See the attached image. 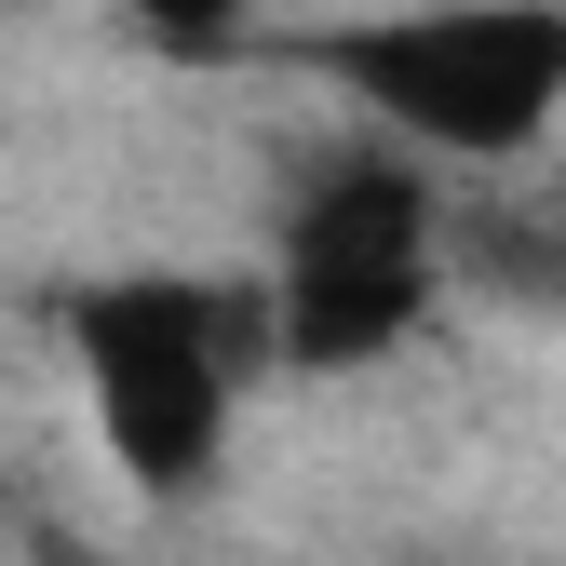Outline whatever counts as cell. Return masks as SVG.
<instances>
[{
  "instance_id": "obj_2",
  "label": "cell",
  "mask_w": 566,
  "mask_h": 566,
  "mask_svg": "<svg viewBox=\"0 0 566 566\" xmlns=\"http://www.w3.org/2000/svg\"><path fill=\"white\" fill-rule=\"evenodd\" d=\"M54 337L82 365V418L108 472L135 500H202L230 459V418H243V324L217 283L189 270H108V283H67Z\"/></svg>"
},
{
  "instance_id": "obj_4",
  "label": "cell",
  "mask_w": 566,
  "mask_h": 566,
  "mask_svg": "<svg viewBox=\"0 0 566 566\" xmlns=\"http://www.w3.org/2000/svg\"><path fill=\"white\" fill-rule=\"evenodd\" d=\"M243 14H256V0H122V28L149 41V54H176V67L230 54V41H243Z\"/></svg>"
},
{
  "instance_id": "obj_1",
  "label": "cell",
  "mask_w": 566,
  "mask_h": 566,
  "mask_svg": "<svg viewBox=\"0 0 566 566\" xmlns=\"http://www.w3.org/2000/svg\"><path fill=\"white\" fill-rule=\"evenodd\" d=\"M432 297H446V189L418 176V149L378 135V149L311 163L270 243L256 337L311 378H350V365H391L432 324Z\"/></svg>"
},
{
  "instance_id": "obj_3",
  "label": "cell",
  "mask_w": 566,
  "mask_h": 566,
  "mask_svg": "<svg viewBox=\"0 0 566 566\" xmlns=\"http://www.w3.org/2000/svg\"><path fill=\"white\" fill-rule=\"evenodd\" d=\"M311 67L418 163H526L566 122V0H405Z\"/></svg>"
}]
</instances>
